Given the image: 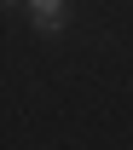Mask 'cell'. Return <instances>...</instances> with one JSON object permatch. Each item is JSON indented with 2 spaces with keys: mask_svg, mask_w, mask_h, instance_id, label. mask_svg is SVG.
Returning <instances> with one entry per match:
<instances>
[{
  "mask_svg": "<svg viewBox=\"0 0 133 150\" xmlns=\"http://www.w3.org/2000/svg\"><path fill=\"white\" fill-rule=\"evenodd\" d=\"M23 6H29V23H35L41 35H58L70 23V0H23Z\"/></svg>",
  "mask_w": 133,
  "mask_h": 150,
  "instance_id": "1",
  "label": "cell"
},
{
  "mask_svg": "<svg viewBox=\"0 0 133 150\" xmlns=\"http://www.w3.org/2000/svg\"><path fill=\"white\" fill-rule=\"evenodd\" d=\"M0 6H12V0H0Z\"/></svg>",
  "mask_w": 133,
  "mask_h": 150,
  "instance_id": "2",
  "label": "cell"
}]
</instances>
